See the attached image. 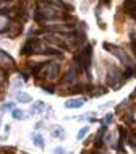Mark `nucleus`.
<instances>
[{"label": "nucleus", "mask_w": 136, "mask_h": 154, "mask_svg": "<svg viewBox=\"0 0 136 154\" xmlns=\"http://www.w3.org/2000/svg\"><path fill=\"white\" fill-rule=\"evenodd\" d=\"M32 140H34V143L38 144L39 148H42V146H44V140H42V136H39V135H34V136H32Z\"/></svg>", "instance_id": "nucleus-4"}, {"label": "nucleus", "mask_w": 136, "mask_h": 154, "mask_svg": "<svg viewBox=\"0 0 136 154\" xmlns=\"http://www.w3.org/2000/svg\"><path fill=\"white\" fill-rule=\"evenodd\" d=\"M44 91H45V93H50V94L53 93V89L50 88V86H44Z\"/></svg>", "instance_id": "nucleus-9"}, {"label": "nucleus", "mask_w": 136, "mask_h": 154, "mask_svg": "<svg viewBox=\"0 0 136 154\" xmlns=\"http://www.w3.org/2000/svg\"><path fill=\"white\" fill-rule=\"evenodd\" d=\"M32 44H34L32 41H28V42L24 44V47L20 51V52H21V55H29V54L32 52Z\"/></svg>", "instance_id": "nucleus-2"}, {"label": "nucleus", "mask_w": 136, "mask_h": 154, "mask_svg": "<svg viewBox=\"0 0 136 154\" xmlns=\"http://www.w3.org/2000/svg\"><path fill=\"white\" fill-rule=\"evenodd\" d=\"M13 117H15V119H24V112H21V110H13Z\"/></svg>", "instance_id": "nucleus-7"}, {"label": "nucleus", "mask_w": 136, "mask_h": 154, "mask_svg": "<svg viewBox=\"0 0 136 154\" xmlns=\"http://www.w3.org/2000/svg\"><path fill=\"white\" fill-rule=\"evenodd\" d=\"M34 20H36V21H42V20H44V15L38 10V11L34 13Z\"/></svg>", "instance_id": "nucleus-8"}, {"label": "nucleus", "mask_w": 136, "mask_h": 154, "mask_svg": "<svg viewBox=\"0 0 136 154\" xmlns=\"http://www.w3.org/2000/svg\"><path fill=\"white\" fill-rule=\"evenodd\" d=\"M110 120H112V114H109V115L105 117V122H110Z\"/></svg>", "instance_id": "nucleus-10"}, {"label": "nucleus", "mask_w": 136, "mask_h": 154, "mask_svg": "<svg viewBox=\"0 0 136 154\" xmlns=\"http://www.w3.org/2000/svg\"><path fill=\"white\" fill-rule=\"evenodd\" d=\"M16 99H18L20 102H31V96L26 94V93H18L16 94Z\"/></svg>", "instance_id": "nucleus-3"}, {"label": "nucleus", "mask_w": 136, "mask_h": 154, "mask_svg": "<svg viewBox=\"0 0 136 154\" xmlns=\"http://www.w3.org/2000/svg\"><path fill=\"white\" fill-rule=\"evenodd\" d=\"M86 135H88V127H84V128L80 130V133H78V140H83Z\"/></svg>", "instance_id": "nucleus-6"}, {"label": "nucleus", "mask_w": 136, "mask_h": 154, "mask_svg": "<svg viewBox=\"0 0 136 154\" xmlns=\"http://www.w3.org/2000/svg\"><path fill=\"white\" fill-rule=\"evenodd\" d=\"M42 109H44V102H41V101H39L34 107H32V110H31V112H32V114H36V112H41Z\"/></svg>", "instance_id": "nucleus-5"}, {"label": "nucleus", "mask_w": 136, "mask_h": 154, "mask_svg": "<svg viewBox=\"0 0 136 154\" xmlns=\"http://www.w3.org/2000/svg\"><path fill=\"white\" fill-rule=\"evenodd\" d=\"M83 104H84L83 99H68L65 102V107L67 109H80V107H83Z\"/></svg>", "instance_id": "nucleus-1"}]
</instances>
